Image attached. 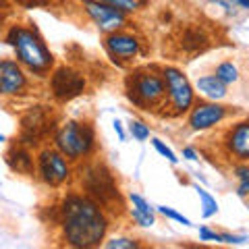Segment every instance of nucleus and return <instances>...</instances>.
I'll return each instance as SVG.
<instances>
[{
	"instance_id": "obj_30",
	"label": "nucleus",
	"mask_w": 249,
	"mask_h": 249,
	"mask_svg": "<svg viewBox=\"0 0 249 249\" xmlns=\"http://www.w3.org/2000/svg\"><path fill=\"white\" fill-rule=\"evenodd\" d=\"M114 131H116V135H119V139L121 142H124V131H123V127H121V121H114Z\"/></svg>"
},
{
	"instance_id": "obj_24",
	"label": "nucleus",
	"mask_w": 249,
	"mask_h": 249,
	"mask_svg": "<svg viewBox=\"0 0 249 249\" xmlns=\"http://www.w3.org/2000/svg\"><path fill=\"white\" fill-rule=\"evenodd\" d=\"M106 247L108 249H137L139 243L133 241V239H127V237H116L112 241H108Z\"/></svg>"
},
{
	"instance_id": "obj_22",
	"label": "nucleus",
	"mask_w": 249,
	"mask_h": 249,
	"mask_svg": "<svg viewBox=\"0 0 249 249\" xmlns=\"http://www.w3.org/2000/svg\"><path fill=\"white\" fill-rule=\"evenodd\" d=\"M129 131H131V135H133L137 142H145V139H150V127H147L145 123H142V121H131L129 123Z\"/></svg>"
},
{
	"instance_id": "obj_17",
	"label": "nucleus",
	"mask_w": 249,
	"mask_h": 249,
	"mask_svg": "<svg viewBox=\"0 0 249 249\" xmlns=\"http://www.w3.org/2000/svg\"><path fill=\"white\" fill-rule=\"evenodd\" d=\"M6 160H9L11 168L17 170V173L31 175V170H34V158H31V154L25 150V147H15Z\"/></svg>"
},
{
	"instance_id": "obj_32",
	"label": "nucleus",
	"mask_w": 249,
	"mask_h": 249,
	"mask_svg": "<svg viewBox=\"0 0 249 249\" xmlns=\"http://www.w3.org/2000/svg\"><path fill=\"white\" fill-rule=\"evenodd\" d=\"M232 2L239 4L241 9H247V11H249V0H232Z\"/></svg>"
},
{
	"instance_id": "obj_16",
	"label": "nucleus",
	"mask_w": 249,
	"mask_h": 249,
	"mask_svg": "<svg viewBox=\"0 0 249 249\" xmlns=\"http://www.w3.org/2000/svg\"><path fill=\"white\" fill-rule=\"evenodd\" d=\"M196 88L199 89V93H204L206 98L214 100V102H216V100L227 98V83H224L216 73H214V75H204V77H199L197 83H196Z\"/></svg>"
},
{
	"instance_id": "obj_6",
	"label": "nucleus",
	"mask_w": 249,
	"mask_h": 249,
	"mask_svg": "<svg viewBox=\"0 0 249 249\" xmlns=\"http://www.w3.org/2000/svg\"><path fill=\"white\" fill-rule=\"evenodd\" d=\"M37 170L46 185L58 187L71 177V164L60 150H42L37 156Z\"/></svg>"
},
{
	"instance_id": "obj_4",
	"label": "nucleus",
	"mask_w": 249,
	"mask_h": 249,
	"mask_svg": "<svg viewBox=\"0 0 249 249\" xmlns=\"http://www.w3.org/2000/svg\"><path fill=\"white\" fill-rule=\"evenodd\" d=\"M81 185L85 193L96 199L100 206H114L121 204V193L114 183L112 173L104 164H89L81 173Z\"/></svg>"
},
{
	"instance_id": "obj_29",
	"label": "nucleus",
	"mask_w": 249,
	"mask_h": 249,
	"mask_svg": "<svg viewBox=\"0 0 249 249\" xmlns=\"http://www.w3.org/2000/svg\"><path fill=\"white\" fill-rule=\"evenodd\" d=\"M183 156H185L187 160H197V154H196V150H193V147H185Z\"/></svg>"
},
{
	"instance_id": "obj_21",
	"label": "nucleus",
	"mask_w": 249,
	"mask_h": 249,
	"mask_svg": "<svg viewBox=\"0 0 249 249\" xmlns=\"http://www.w3.org/2000/svg\"><path fill=\"white\" fill-rule=\"evenodd\" d=\"M235 175L239 178V187H237V193L239 197H249V166L243 164V166H237L235 168Z\"/></svg>"
},
{
	"instance_id": "obj_3",
	"label": "nucleus",
	"mask_w": 249,
	"mask_h": 249,
	"mask_svg": "<svg viewBox=\"0 0 249 249\" xmlns=\"http://www.w3.org/2000/svg\"><path fill=\"white\" fill-rule=\"evenodd\" d=\"M54 145H56V150H60L69 160H79L83 156H88L93 150V145H96L93 127L89 123L69 121L56 131Z\"/></svg>"
},
{
	"instance_id": "obj_18",
	"label": "nucleus",
	"mask_w": 249,
	"mask_h": 249,
	"mask_svg": "<svg viewBox=\"0 0 249 249\" xmlns=\"http://www.w3.org/2000/svg\"><path fill=\"white\" fill-rule=\"evenodd\" d=\"M196 191H197V196H199V201H201V216L204 218H210V216H214L218 212V204H216V199L210 196V193L206 189H201L199 185H196Z\"/></svg>"
},
{
	"instance_id": "obj_2",
	"label": "nucleus",
	"mask_w": 249,
	"mask_h": 249,
	"mask_svg": "<svg viewBox=\"0 0 249 249\" xmlns=\"http://www.w3.org/2000/svg\"><path fill=\"white\" fill-rule=\"evenodd\" d=\"M4 42L13 46L15 54H17V60L23 67H27L31 73L42 77L52 69L54 65L52 52L46 48L42 37L34 29L23 27V25H11L9 31H6Z\"/></svg>"
},
{
	"instance_id": "obj_25",
	"label": "nucleus",
	"mask_w": 249,
	"mask_h": 249,
	"mask_svg": "<svg viewBox=\"0 0 249 249\" xmlns=\"http://www.w3.org/2000/svg\"><path fill=\"white\" fill-rule=\"evenodd\" d=\"M152 145L156 147V152H158L160 156H164V158H166V160L170 162V164H177V162H178V158L175 156V152L170 150L168 145H164V143H162L160 139H152Z\"/></svg>"
},
{
	"instance_id": "obj_9",
	"label": "nucleus",
	"mask_w": 249,
	"mask_h": 249,
	"mask_svg": "<svg viewBox=\"0 0 249 249\" xmlns=\"http://www.w3.org/2000/svg\"><path fill=\"white\" fill-rule=\"evenodd\" d=\"M83 11L88 13V17L96 23L100 31L104 34H112V31H119L127 17H124V11L114 9V6L102 2V0H81Z\"/></svg>"
},
{
	"instance_id": "obj_27",
	"label": "nucleus",
	"mask_w": 249,
	"mask_h": 249,
	"mask_svg": "<svg viewBox=\"0 0 249 249\" xmlns=\"http://www.w3.org/2000/svg\"><path fill=\"white\" fill-rule=\"evenodd\" d=\"M199 239L201 241H216V243H222V235H218V232L210 231L208 227H201L199 229Z\"/></svg>"
},
{
	"instance_id": "obj_19",
	"label": "nucleus",
	"mask_w": 249,
	"mask_h": 249,
	"mask_svg": "<svg viewBox=\"0 0 249 249\" xmlns=\"http://www.w3.org/2000/svg\"><path fill=\"white\" fill-rule=\"evenodd\" d=\"M201 46H206V36L197 29H189L183 36V48L185 50H197Z\"/></svg>"
},
{
	"instance_id": "obj_26",
	"label": "nucleus",
	"mask_w": 249,
	"mask_h": 249,
	"mask_svg": "<svg viewBox=\"0 0 249 249\" xmlns=\"http://www.w3.org/2000/svg\"><path fill=\"white\" fill-rule=\"evenodd\" d=\"M102 2L114 6V9H121L124 13H133V11H137V6H139L137 0H102Z\"/></svg>"
},
{
	"instance_id": "obj_12",
	"label": "nucleus",
	"mask_w": 249,
	"mask_h": 249,
	"mask_svg": "<svg viewBox=\"0 0 249 249\" xmlns=\"http://www.w3.org/2000/svg\"><path fill=\"white\" fill-rule=\"evenodd\" d=\"M27 88V77L19 67V62L4 58L0 62V91L4 96H17Z\"/></svg>"
},
{
	"instance_id": "obj_23",
	"label": "nucleus",
	"mask_w": 249,
	"mask_h": 249,
	"mask_svg": "<svg viewBox=\"0 0 249 249\" xmlns=\"http://www.w3.org/2000/svg\"><path fill=\"white\" fill-rule=\"evenodd\" d=\"M156 210H158V212H160L162 216L170 218V220L181 222V224H185V227H191V220H189V218H185L183 214H178L177 210H173V208H166V206H156Z\"/></svg>"
},
{
	"instance_id": "obj_33",
	"label": "nucleus",
	"mask_w": 249,
	"mask_h": 249,
	"mask_svg": "<svg viewBox=\"0 0 249 249\" xmlns=\"http://www.w3.org/2000/svg\"><path fill=\"white\" fill-rule=\"evenodd\" d=\"M247 206H249V201H247Z\"/></svg>"
},
{
	"instance_id": "obj_28",
	"label": "nucleus",
	"mask_w": 249,
	"mask_h": 249,
	"mask_svg": "<svg viewBox=\"0 0 249 249\" xmlns=\"http://www.w3.org/2000/svg\"><path fill=\"white\" fill-rule=\"evenodd\" d=\"M245 237H237V235H229V232H222V243H243Z\"/></svg>"
},
{
	"instance_id": "obj_7",
	"label": "nucleus",
	"mask_w": 249,
	"mask_h": 249,
	"mask_svg": "<svg viewBox=\"0 0 249 249\" xmlns=\"http://www.w3.org/2000/svg\"><path fill=\"white\" fill-rule=\"evenodd\" d=\"M162 77L166 81V91H168V100H170L173 110L177 114L189 110L193 106V88L189 79L175 67H166L162 71Z\"/></svg>"
},
{
	"instance_id": "obj_8",
	"label": "nucleus",
	"mask_w": 249,
	"mask_h": 249,
	"mask_svg": "<svg viewBox=\"0 0 249 249\" xmlns=\"http://www.w3.org/2000/svg\"><path fill=\"white\" fill-rule=\"evenodd\" d=\"M50 89L60 102H69L81 96L85 89V77L71 67H58L50 77Z\"/></svg>"
},
{
	"instance_id": "obj_13",
	"label": "nucleus",
	"mask_w": 249,
	"mask_h": 249,
	"mask_svg": "<svg viewBox=\"0 0 249 249\" xmlns=\"http://www.w3.org/2000/svg\"><path fill=\"white\" fill-rule=\"evenodd\" d=\"M227 150L231 156L249 162V121L237 123L227 135Z\"/></svg>"
},
{
	"instance_id": "obj_20",
	"label": "nucleus",
	"mask_w": 249,
	"mask_h": 249,
	"mask_svg": "<svg viewBox=\"0 0 249 249\" xmlns=\"http://www.w3.org/2000/svg\"><path fill=\"white\" fill-rule=\"evenodd\" d=\"M216 75L220 77V79L224 83H235L239 79V71H237V67L232 65V62H220V65L216 67Z\"/></svg>"
},
{
	"instance_id": "obj_1",
	"label": "nucleus",
	"mask_w": 249,
	"mask_h": 249,
	"mask_svg": "<svg viewBox=\"0 0 249 249\" xmlns=\"http://www.w3.org/2000/svg\"><path fill=\"white\" fill-rule=\"evenodd\" d=\"M60 227L65 241L77 249H89L104 241L108 222L96 199L69 193L60 204Z\"/></svg>"
},
{
	"instance_id": "obj_11",
	"label": "nucleus",
	"mask_w": 249,
	"mask_h": 249,
	"mask_svg": "<svg viewBox=\"0 0 249 249\" xmlns=\"http://www.w3.org/2000/svg\"><path fill=\"white\" fill-rule=\"evenodd\" d=\"M104 46L108 54L116 60V65H121V60L135 58L139 52V40L131 34H124V31H112V34H108Z\"/></svg>"
},
{
	"instance_id": "obj_10",
	"label": "nucleus",
	"mask_w": 249,
	"mask_h": 249,
	"mask_svg": "<svg viewBox=\"0 0 249 249\" xmlns=\"http://www.w3.org/2000/svg\"><path fill=\"white\" fill-rule=\"evenodd\" d=\"M229 114L227 106H220L216 102H199L191 108L189 114V127L193 131H206L210 127L220 123Z\"/></svg>"
},
{
	"instance_id": "obj_5",
	"label": "nucleus",
	"mask_w": 249,
	"mask_h": 249,
	"mask_svg": "<svg viewBox=\"0 0 249 249\" xmlns=\"http://www.w3.org/2000/svg\"><path fill=\"white\" fill-rule=\"evenodd\" d=\"M129 98L142 108H156L164 102L166 81L152 71H139L129 79Z\"/></svg>"
},
{
	"instance_id": "obj_15",
	"label": "nucleus",
	"mask_w": 249,
	"mask_h": 249,
	"mask_svg": "<svg viewBox=\"0 0 249 249\" xmlns=\"http://www.w3.org/2000/svg\"><path fill=\"white\" fill-rule=\"evenodd\" d=\"M129 201H131V218L139 227H154L156 224L154 208L147 204L145 197H142L139 193H129Z\"/></svg>"
},
{
	"instance_id": "obj_31",
	"label": "nucleus",
	"mask_w": 249,
	"mask_h": 249,
	"mask_svg": "<svg viewBox=\"0 0 249 249\" xmlns=\"http://www.w3.org/2000/svg\"><path fill=\"white\" fill-rule=\"evenodd\" d=\"M15 2H19V4H23V6H36V4H42L44 0H15Z\"/></svg>"
},
{
	"instance_id": "obj_14",
	"label": "nucleus",
	"mask_w": 249,
	"mask_h": 249,
	"mask_svg": "<svg viewBox=\"0 0 249 249\" xmlns=\"http://www.w3.org/2000/svg\"><path fill=\"white\" fill-rule=\"evenodd\" d=\"M46 124H48V119H46V114L40 110V108L31 110V112L25 116V119H23L21 142L25 143V145H36V143H37V139L44 135Z\"/></svg>"
}]
</instances>
